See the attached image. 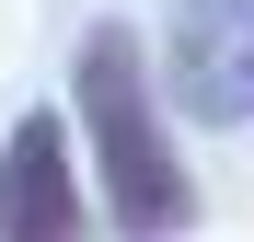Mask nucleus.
I'll return each mask as SVG.
<instances>
[{"mask_svg": "<svg viewBox=\"0 0 254 242\" xmlns=\"http://www.w3.org/2000/svg\"><path fill=\"white\" fill-rule=\"evenodd\" d=\"M81 127H93V161H104V196H116V231L127 242H162L185 231V173L174 150L150 127V81H139V35L127 23H93V47H81Z\"/></svg>", "mask_w": 254, "mask_h": 242, "instance_id": "obj_1", "label": "nucleus"}, {"mask_svg": "<svg viewBox=\"0 0 254 242\" xmlns=\"http://www.w3.org/2000/svg\"><path fill=\"white\" fill-rule=\"evenodd\" d=\"M0 242H81V173L58 115H23L12 161H0Z\"/></svg>", "mask_w": 254, "mask_h": 242, "instance_id": "obj_2", "label": "nucleus"}]
</instances>
